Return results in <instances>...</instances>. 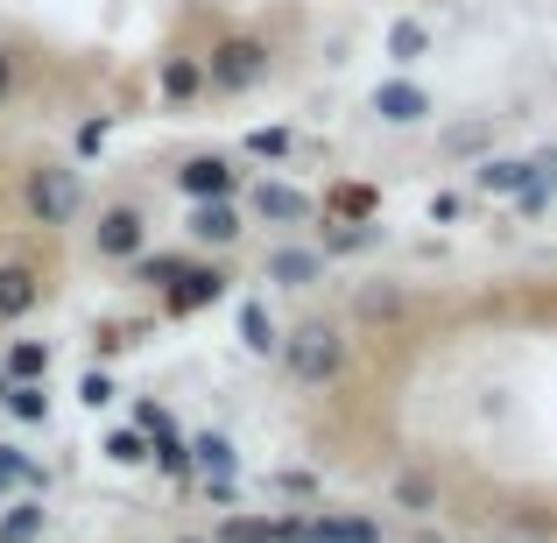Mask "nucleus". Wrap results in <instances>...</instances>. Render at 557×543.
I'll return each instance as SVG.
<instances>
[{
  "label": "nucleus",
  "mask_w": 557,
  "mask_h": 543,
  "mask_svg": "<svg viewBox=\"0 0 557 543\" xmlns=\"http://www.w3.org/2000/svg\"><path fill=\"white\" fill-rule=\"evenodd\" d=\"M261 78H269V42H255V36H226L205 57V85H212V92H247V85H261Z\"/></svg>",
  "instance_id": "f257e3e1"
},
{
  "label": "nucleus",
  "mask_w": 557,
  "mask_h": 543,
  "mask_svg": "<svg viewBox=\"0 0 557 543\" xmlns=\"http://www.w3.org/2000/svg\"><path fill=\"white\" fill-rule=\"evenodd\" d=\"M283 354H289V374H297V381H325V374H339L346 346H339V332L304 325L297 340H283Z\"/></svg>",
  "instance_id": "f03ea898"
},
{
  "label": "nucleus",
  "mask_w": 557,
  "mask_h": 543,
  "mask_svg": "<svg viewBox=\"0 0 557 543\" xmlns=\"http://www.w3.org/2000/svg\"><path fill=\"white\" fill-rule=\"evenodd\" d=\"M78 170H36V177H28V205H36V219L42 226H71V219H78Z\"/></svg>",
  "instance_id": "7ed1b4c3"
},
{
  "label": "nucleus",
  "mask_w": 557,
  "mask_h": 543,
  "mask_svg": "<svg viewBox=\"0 0 557 543\" xmlns=\"http://www.w3.org/2000/svg\"><path fill=\"white\" fill-rule=\"evenodd\" d=\"M374 113L388 127H417V121H431V92L409 78H388V85H374Z\"/></svg>",
  "instance_id": "20e7f679"
},
{
  "label": "nucleus",
  "mask_w": 557,
  "mask_h": 543,
  "mask_svg": "<svg viewBox=\"0 0 557 543\" xmlns=\"http://www.w3.org/2000/svg\"><path fill=\"white\" fill-rule=\"evenodd\" d=\"M141 212L135 205H113V212H99V226H92V240H99V255H113V261H127V255H141Z\"/></svg>",
  "instance_id": "39448f33"
},
{
  "label": "nucleus",
  "mask_w": 557,
  "mask_h": 543,
  "mask_svg": "<svg viewBox=\"0 0 557 543\" xmlns=\"http://www.w3.org/2000/svg\"><path fill=\"white\" fill-rule=\"evenodd\" d=\"M177 184L190 190V198H233V163L226 156H190V163L177 170Z\"/></svg>",
  "instance_id": "423d86ee"
},
{
  "label": "nucleus",
  "mask_w": 557,
  "mask_h": 543,
  "mask_svg": "<svg viewBox=\"0 0 557 543\" xmlns=\"http://www.w3.org/2000/svg\"><path fill=\"white\" fill-rule=\"evenodd\" d=\"M190 240H212V247L240 240V212H233L226 198H198V212H190Z\"/></svg>",
  "instance_id": "0eeeda50"
},
{
  "label": "nucleus",
  "mask_w": 557,
  "mask_h": 543,
  "mask_svg": "<svg viewBox=\"0 0 557 543\" xmlns=\"http://www.w3.org/2000/svg\"><path fill=\"white\" fill-rule=\"evenodd\" d=\"M219 297H226V275L219 269H184L170 283V311H198V304H219Z\"/></svg>",
  "instance_id": "6e6552de"
},
{
  "label": "nucleus",
  "mask_w": 557,
  "mask_h": 543,
  "mask_svg": "<svg viewBox=\"0 0 557 543\" xmlns=\"http://www.w3.org/2000/svg\"><path fill=\"white\" fill-rule=\"evenodd\" d=\"M318 275H325V255H311V247H275L269 255V283L304 289V283H318Z\"/></svg>",
  "instance_id": "1a4fd4ad"
},
{
  "label": "nucleus",
  "mask_w": 557,
  "mask_h": 543,
  "mask_svg": "<svg viewBox=\"0 0 557 543\" xmlns=\"http://www.w3.org/2000/svg\"><path fill=\"white\" fill-rule=\"evenodd\" d=\"M255 212L275 219V226H297V219H311V198H304V190H289V184H261L255 190Z\"/></svg>",
  "instance_id": "9d476101"
},
{
  "label": "nucleus",
  "mask_w": 557,
  "mask_h": 543,
  "mask_svg": "<svg viewBox=\"0 0 557 543\" xmlns=\"http://www.w3.org/2000/svg\"><path fill=\"white\" fill-rule=\"evenodd\" d=\"M36 297H42V283L22 269V261H8V269H0V318H22V311H36Z\"/></svg>",
  "instance_id": "9b49d317"
},
{
  "label": "nucleus",
  "mask_w": 557,
  "mask_h": 543,
  "mask_svg": "<svg viewBox=\"0 0 557 543\" xmlns=\"http://www.w3.org/2000/svg\"><path fill=\"white\" fill-rule=\"evenodd\" d=\"M473 184L487 190V198H508V190H522V184H530V163H508V156H487V163L473 170Z\"/></svg>",
  "instance_id": "f8f14e48"
},
{
  "label": "nucleus",
  "mask_w": 557,
  "mask_h": 543,
  "mask_svg": "<svg viewBox=\"0 0 557 543\" xmlns=\"http://www.w3.org/2000/svg\"><path fill=\"white\" fill-rule=\"evenodd\" d=\"M0 403H8L22 423H42V417H50V395H42V381H8V388H0Z\"/></svg>",
  "instance_id": "ddd939ff"
},
{
  "label": "nucleus",
  "mask_w": 557,
  "mask_h": 543,
  "mask_svg": "<svg viewBox=\"0 0 557 543\" xmlns=\"http://www.w3.org/2000/svg\"><path fill=\"white\" fill-rule=\"evenodd\" d=\"M388 57L395 64H423V57H431V28L423 22H395L388 28Z\"/></svg>",
  "instance_id": "4468645a"
},
{
  "label": "nucleus",
  "mask_w": 557,
  "mask_h": 543,
  "mask_svg": "<svg viewBox=\"0 0 557 543\" xmlns=\"http://www.w3.org/2000/svg\"><path fill=\"white\" fill-rule=\"evenodd\" d=\"M240 340L255 346V354H275V346H283V332H275V318L261 311V304H240Z\"/></svg>",
  "instance_id": "2eb2a0df"
},
{
  "label": "nucleus",
  "mask_w": 557,
  "mask_h": 543,
  "mask_svg": "<svg viewBox=\"0 0 557 543\" xmlns=\"http://www.w3.org/2000/svg\"><path fill=\"white\" fill-rule=\"evenodd\" d=\"M42 374H50V346H42V340H22L8 354V381H42Z\"/></svg>",
  "instance_id": "dca6fc26"
},
{
  "label": "nucleus",
  "mask_w": 557,
  "mask_h": 543,
  "mask_svg": "<svg viewBox=\"0 0 557 543\" xmlns=\"http://www.w3.org/2000/svg\"><path fill=\"white\" fill-rule=\"evenodd\" d=\"M42 522H50V516H42V502H22L14 516H0V543H36Z\"/></svg>",
  "instance_id": "f3484780"
},
{
  "label": "nucleus",
  "mask_w": 557,
  "mask_h": 543,
  "mask_svg": "<svg viewBox=\"0 0 557 543\" xmlns=\"http://www.w3.org/2000/svg\"><path fill=\"white\" fill-rule=\"evenodd\" d=\"M190 459L205 466V480H233V445H226V437H212V431H205L198 445H190Z\"/></svg>",
  "instance_id": "a211bd4d"
},
{
  "label": "nucleus",
  "mask_w": 557,
  "mask_h": 543,
  "mask_svg": "<svg viewBox=\"0 0 557 543\" xmlns=\"http://www.w3.org/2000/svg\"><path fill=\"white\" fill-rule=\"evenodd\" d=\"M14 480H28V488H50V473H42L36 459H22V452H14V445H0V494H8Z\"/></svg>",
  "instance_id": "6ab92c4d"
},
{
  "label": "nucleus",
  "mask_w": 557,
  "mask_h": 543,
  "mask_svg": "<svg viewBox=\"0 0 557 543\" xmlns=\"http://www.w3.org/2000/svg\"><path fill=\"white\" fill-rule=\"evenodd\" d=\"M205 85V64H190V57H170L163 64V99H190Z\"/></svg>",
  "instance_id": "aec40b11"
},
{
  "label": "nucleus",
  "mask_w": 557,
  "mask_h": 543,
  "mask_svg": "<svg viewBox=\"0 0 557 543\" xmlns=\"http://www.w3.org/2000/svg\"><path fill=\"white\" fill-rule=\"evenodd\" d=\"M219 543H275V522L269 516H226L219 522Z\"/></svg>",
  "instance_id": "412c9836"
},
{
  "label": "nucleus",
  "mask_w": 557,
  "mask_h": 543,
  "mask_svg": "<svg viewBox=\"0 0 557 543\" xmlns=\"http://www.w3.org/2000/svg\"><path fill=\"white\" fill-rule=\"evenodd\" d=\"M107 459L113 466H141V459H149V437H141V431H113L107 437Z\"/></svg>",
  "instance_id": "4be33fe9"
},
{
  "label": "nucleus",
  "mask_w": 557,
  "mask_h": 543,
  "mask_svg": "<svg viewBox=\"0 0 557 543\" xmlns=\"http://www.w3.org/2000/svg\"><path fill=\"white\" fill-rule=\"evenodd\" d=\"M311 543H374L368 522H311Z\"/></svg>",
  "instance_id": "5701e85b"
},
{
  "label": "nucleus",
  "mask_w": 557,
  "mask_h": 543,
  "mask_svg": "<svg viewBox=\"0 0 557 543\" xmlns=\"http://www.w3.org/2000/svg\"><path fill=\"white\" fill-rule=\"evenodd\" d=\"M332 205H339V212H354V226H360V219L374 212V190L368 184H346V190H332Z\"/></svg>",
  "instance_id": "b1692460"
},
{
  "label": "nucleus",
  "mask_w": 557,
  "mask_h": 543,
  "mask_svg": "<svg viewBox=\"0 0 557 543\" xmlns=\"http://www.w3.org/2000/svg\"><path fill=\"white\" fill-rule=\"evenodd\" d=\"M184 269H190V261H177V255H149V261H141V283H177Z\"/></svg>",
  "instance_id": "393cba45"
},
{
  "label": "nucleus",
  "mask_w": 557,
  "mask_h": 543,
  "mask_svg": "<svg viewBox=\"0 0 557 543\" xmlns=\"http://www.w3.org/2000/svg\"><path fill=\"white\" fill-rule=\"evenodd\" d=\"M247 149H255V156H269V163H275V156L289 149V135H283V127H255V135H247Z\"/></svg>",
  "instance_id": "a878e982"
},
{
  "label": "nucleus",
  "mask_w": 557,
  "mask_h": 543,
  "mask_svg": "<svg viewBox=\"0 0 557 543\" xmlns=\"http://www.w3.org/2000/svg\"><path fill=\"white\" fill-rule=\"evenodd\" d=\"M107 149V113H99V121H85L78 127V156H99Z\"/></svg>",
  "instance_id": "bb28decb"
},
{
  "label": "nucleus",
  "mask_w": 557,
  "mask_h": 543,
  "mask_svg": "<svg viewBox=\"0 0 557 543\" xmlns=\"http://www.w3.org/2000/svg\"><path fill=\"white\" fill-rule=\"evenodd\" d=\"M78 395L99 409V403H113V381H107V374H85V381H78Z\"/></svg>",
  "instance_id": "cd10ccee"
},
{
  "label": "nucleus",
  "mask_w": 557,
  "mask_h": 543,
  "mask_svg": "<svg viewBox=\"0 0 557 543\" xmlns=\"http://www.w3.org/2000/svg\"><path fill=\"white\" fill-rule=\"evenodd\" d=\"M8 92H14V57L0 50V99H8Z\"/></svg>",
  "instance_id": "c85d7f7f"
},
{
  "label": "nucleus",
  "mask_w": 557,
  "mask_h": 543,
  "mask_svg": "<svg viewBox=\"0 0 557 543\" xmlns=\"http://www.w3.org/2000/svg\"><path fill=\"white\" fill-rule=\"evenodd\" d=\"M184 543H198V536H184Z\"/></svg>",
  "instance_id": "c756f323"
}]
</instances>
